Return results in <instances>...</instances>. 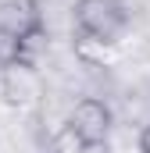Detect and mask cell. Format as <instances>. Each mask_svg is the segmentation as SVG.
Returning <instances> with one entry per match:
<instances>
[{"label": "cell", "mask_w": 150, "mask_h": 153, "mask_svg": "<svg viewBox=\"0 0 150 153\" xmlns=\"http://www.w3.org/2000/svg\"><path fill=\"white\" fill-rule=\"evenodd\" d=\"M0 11H4V25L14 29L29 46L43 39L46 22H43V4H39V0H4Z\"/></svg>", "instance_id": "obj_3"}, {"label": "cell", "mask_w": 150, "mask_h": 153, "mask_svg": "<svg viewBox=\"0 0 150 153\" xmlns=\"http://www.w3.org/2000/svg\"><path fill=\"white\" fill-rule=\"evenodd\" d=\"M111 125H114L111 107L104 100H97V96H82L72 107V114H68V132L82 143V150L104 146L107 135H111Z\"/></svg>", "instance_id": "obj_2"}, {"label": "cell", "mask_w": 150, "mask_h": 153, "mask_svg": "<svg viewBox=\"0 0 150 153\" xmlns=\"http://www.w3.org/2000/svg\"><path fill=\"white\" fill-rule=\"evenodd\" d=\"M140 153H150V125L140 132Z\"/></svg>", "instance_id": "obj_5"}, {"label": "cell", "mask_w": 150, "mask_h": 153, "mask_svg": "<svg viewBox=\"0 0 150 153\" xmlns=\"http://www.w3.org/2000/svg\"><path fill=\"white\" fill-rule=\"evenodd\" d=\"M75 32L89 43L111 46L125 32V11L114 0H75Z\"/></svg>", "instance_id": "obj_1"}, {"label": "cell", "mask_w": 150, "mask_h": 153, "mask_svg": "<svg viewBox=\"0 0 150 153\" xmlns=\"http://www.w3.org/2000/svg\"><path fill=\"white\" fill-rule=\"evenodd\" d=\"M18 64H29V43L0 22V75H7Z\"/></svg>", "instance_id": "obj_4"}]
</instances>
